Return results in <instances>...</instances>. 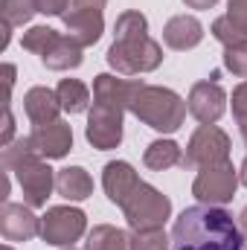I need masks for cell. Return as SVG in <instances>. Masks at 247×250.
Segmentation results:
<instances>
[{
    "label": "cell",
    "mask_w": 247,
    "mask_h": 250,
    "mask_svg": "<svg viewBox=\"0 0 247 250\" xmlns=\"http://www.w3.org/2000/svg\"><path fill=\"white\" fill-rule=\"evenodd\" d=\"M172 250H245V236L224 207L198 204L175 218Z\"/></svg>",
    "instance_id": "obj_1"
},
{
    "label": "cell",
    "mask_w": 247,
    "mask_h": 250,
    "mask_svg": "<svg viewBox=\"0 0 247 250\" xmlns=\"http://www.w3.org/2000/svg\"><path fill=\"white\" fill-rule=\"evenodd\" d=\"M108 64L120 76L154 73L163 64V47L148 35V18L137 9H128L114 23V44L108 47Z\"/></svg>",
    "instance_id": "obj_2"
},
{
    "label": "cell",
    "mask_w": 247,
    "mask_h": 250,
    "mask_svg": "<svg viewBox=\"0 0 247 250\" xmlns=\"http://www.w3.org/2000/svg\"><path fill=\"white\" fill-rule=\"evenodd\" d=\"M0 163L6 172L15 175L18 187L23 192V204L32 209L47 207V198L56 189V172L50 169V163L32 148L29 137H18L9 146H3L0 151Z\"/></svg>",
    "instance_id": "obj_3"
},
{
    "label": "cell",
    "mask_w": 247,
    "mask_h": 250,
    "mask_svg": "<svg viewBox=\"0 0 247 250\" xmlns=\"http://www.w3.org/2000/svg\"><path fill=\"white\" fill-rule=\"evenodd\" d=\"M128 111L140 120L143 125L160 131V134H175L186 120V99H181L172 87H160V84H145L137 79V87L131 93Z\"/></svg>",
    "instance_id": "obj_4"
},
{
    "label": "cell",
    "mask_w": 247,
    "mask_h": 250,
    "mask_svg": "<svg viewBox=\"0 0 247 250\" xmlns=\"http://www.w3.org/2000/svg\"><path fill=\"white\" fill-rule=\"evenodd\" d=\"M131 230H157L172 218V201L151 184H140L123 207Z\"/></svg>",
    "instance_id": "obj_5"
},
{
    "label": "cell",
    "mask_w": 247,
    "mask_h": 250,
    "mask_svg": "<svg viewBox=\"0 0 247 250\" xmlns=\"http://www.w3.org/2000/svg\"><path fill=\"white\" fill-rule=\"evenodd\" d=\"M242 184L239 169L224 160V163H212L198 169L195 181H192V195L198 198V204H209V207H224L236 198V189Z\"/></svg>",
    "instance_id": "obj_6"
},
{
    "label": "cell",
    "mask_w": 247,
    "mask_h": 250,
    "mask_svg": "<svg viewBox=\"0 0 247 250\" xmlns=\"http://www.w3.org/2000/svg\"><path fill=\"white\" fill-rule=\"evenodd\" d=\"M230 137L227 131H221L218 125H201L192 131L189 143L184 151V169H204L212 163H224L230 160Z\"/></svg>",
    "instance_id": "obj_7"
},
{
    "label": "cell",
    "mask_w": 247,
    "mask_h": 250,
    "mask_svg": "<svg viewBox=\"0 0 247 250\" xmlns=\"http://www.w3.org/2000/svg\"><path fill=\"white\" fill-rule=\"evenodd\" d=\"M87 233V215L79 207H47L41 215V239L53 248H73Z\"/></svg>",
    "instance_id": "obj_8"
},
{
    "label": "cell",
    "mask_w": 247,
    "mask_h": 250,
    "mask_svg": "<svg viewBox=\"0 0 247 250\" xmlns=\"http://www.w3.org/2000/svg\"><path fill=\"white\" fill-rule=\"evenodd\" d=\"M123 120L125 111L105 105V102H93V108L87 111V125H84V137L96 151H111L120 148L123 143Z\"/></svg>",
    "instance_id": "obj_9"
},
{
    "label": "cell",
    "mask_w": 247,
    "mask_h": 250,
    "mask_svg": "<svg viewBox=\"0 0 247 250\" xmlns=\"http://www.w3.org/2000/svg\"><path fill=\"white\" fill-rule=\"evenodd\" d=\"M186 105H189V114L201 125H215L227 111V90L212 79L195 82L192 90H189Z\"/></svg>",
    "instance_id": "obj_10"
},
{
    "label": "cell",
    "mask_w": 247,
    "mask_h": 250,
    "mask_svg": "<svg viewBox=\"0 0 247 250\" xmlns=\"http://www.w3.org/2000/svg\"><path fill=\"white\" fill-rule=\"evenodd\" d=\"M0 236L6 242H29L41 236V218L26 204H3L0 207Z\"/></svg>",
    "instance_id": "obj_11"
},
{
    "label": "cell",
    "mask_w": 247,
    "mask_h": 250,
    "mask_svg": "<svg viewBox=\"0 0 247 250\" xmlns=\"http://www.w3.org/2000/svg\"><path fill=\"white\" fill-rule=\"evenodd\" d=\"M29 140H32V148L44 160H62L73 148V128L64 120H56V123H47V125H35L32 134H29Z\"/></svg>",
    "instance_id": "obj_12"
},
{
    "label": "cell",
    "mask_w": 247,
    "mask_h": 250,
    "mask_svg": "<svg viewBox=\"0 0 247 250\" xmlns=\"http://www.w3.org/2000/svg\"><path fill=\"white\" fill-rule=\"evenodd\" d=\"M140 184H143V181H140L137 169H134L128 160H111V163H105V169H102V189H105L108 201L117 204L120 209L125 207V201L134 195V189L140 187Z\"/></svg>",
    "instance_id": "obj_13"
},
{
    "label": "cell",
    "mask_w": 247,
    "mask_h": 250,
    "mask_svg": "<svg viewBox=\"0 0 247 250\" xmlns=\"http://www.w3.org/2000/svg\"><path fill=\"white\" fill-rule=\"evenodd\" d=\"M62 21H64V29H67L64 35H70L82 50L93 47L105 32V18H102L99 9H70Z\"/></svg>",
    "instance_id": "obj_14"
},
{
    "label": "cell",
    "mask_w": 247,
    "mask_h": 250,
    "mask_svg": "<svg viewBox=\"0 0 247 250\" xmlns=\"http://www.w3.org/2000/svg\"><path fill=\"white\" fill-rule=\"evenodd\" d=\"M201 41H204V23L195 15H175L163 26V44L175 53L195 50Z\"/></svg>",
    "instance_id": "obj_15"
},
{
    "label": "cell",
    "mask_w": 247,
    "mask_h": 250,
    "mask_svg": "<svg viewBox=\"0 0 247 250\" xmlns=\"http://www.w3.org/2000/svg\"><path fill=\"white\" fill-rule=\"evenodd\" d=\"M62 102H59V93L44 87V84H35L23 93V114L32 125H47L56 123L59 114H62Z\"/></svg>",
    "instance_id": "obj_16"
},
{
    "label": "cell",
    "mask_w": 247,
    "mask_h": 250,
    "mask_svg": "<svg viewBox=\"0 0 247 250\" xmlns=\"http://www.w3.org/2000/svg\"><path fill=\"white\" fill-rule=\"evenodd\" d=\"M84 56H82V47L70 38V35H62L56 32L53 41L47 44V50L41 53V64L47 70H56V73H64V70H76L82 67Z\"/></svg>",
    "instance_id": "obj_17"
},
{
    "label": "cell",
    "mask_w": 247,
    "mask_h": 250,
    "mask_svg": "<svg viewBox=\"0 0 247 250\" xmlns=\"http://www.w3.org/2000/svg\"><path fill=\"white\" fill-rule=\"evenodd\" d=\"M134 87H137V79H117L114 73H99L93 79V102H105L128 111Z\"/></svg>",
    "instance_id": "obj_18"
},
{
    "label": "cell",
    "mask_w": 247,
    "mask_h": 250,
    "mask_svg": "<svg viewBox=\"0 0 247 250\" xmlns=\"http://www.w3.org/2000/svg\"><path fill=\"white\" fill-rule=\"evenodd\" d=\"M56 192L64 201H87L93 195V178L82 166H64L56 172Z\"/></svg>",
    "instance_id": "obj_19"
},
{
    "label": "cell",
    "mask_w": 247,
    "mask_h": 250,
    "mask_svg": "<svg viewBox=\"0 0 247 250\" xmlns=\"http://www.w3.org/2000/svg\"><path fill=\"white\" fill-rule=\"evenodd\" d=\"M143 163L151 172H166L172 166H184V148L175 140H154L143 151Z\"/></svg>",
    "instance_id": "obj_20"
},
{
    "label": "cell",
    "mask_w": 247,
    "mask_h": 250,
    "mask_svg": "<svg viewBox=\"0 0 247 250\" xmlns=\"http://www.w3.org/2000/svg\"><path fill=\"white\" fill-rule=\"evenodd\" d=\"M84 250H134V236L114 224H96L87 233Z\"/></svg>",
    "instance_id": "obj_21"
},
{
    "label": "cell",
    "mask_w": 247,
    "mask_h": 250,
    "mask_svg": "<svg viewBox=\"0 0 247 250\" xmlns=\"http://www.w3.org/2000/svg\"><path fill=\"white\" fill-rule=\"evenodd\" d=\"M56 93H59L64 114H84L90 105V87L82 79H62Z\"/></svg>",
    "instance_id": "obj_22"
},
{
    "label": "cell",
    "mask_w": 247,
    "mask_h": 250,
    "mask_svg": "<svg viewBox=\"0 0 247 250\" xmlns=\"http://www.w3.org/2000/svg\"><path fill=\"white\" fill-rule=\"evenodd\" d=\"M0 9H3V21H9L12 26L29 23L32 15L38 12L35 9V0H0Z\"/></svg>",
    "instance_id": "obj_23"
},
{
    "label": "cell",
    "mask_w": 247,
    "mask_h": 250,
    "mask_svg": "<svg viewBox=\"0 0 247 250\" xmlns=\"http://www.w3.org/2000/svg\"><path fill=\"white\" fill-rule=\"evenodd\" d=\"M134 250H172V236L163 233V227L157 230H134Z\"/></svg>",
    "instance_id": "obj_24"
},
{
    "label": "cell",
    "mask_w": 247,
    "mask_h": 250,
    "mask_svg": "<svg viewBox=\"0 0 247 250\" xmlns=\"http://www.w3.org/2000/svg\"><path fill=\"white\" fill-rule=\"evenodd\" d=\"M53 35H56L53 26H29V29L23 32V38H21V47H23L26 53H35V56L41 59V53L47 50V44L53 41Z\"/></svg>",
    "instance_id": "obj_25"
},
{
    "label": "cell",
    "mask_w": 247,
    "mask_h": 250,
    "mask_svg": "<svg viewBox=\"0 0 247 250\" xmlns=\"http://www.w3.org/2000/svg\"><path fill=\"white\" fill-rule=\"evenodd\" d=\"M209 32H212V38L218 41V44H224V47H230V44H239V41H247V35L227 18V15H221V18H215L212 21V26H209Z\"/></svg>",
    "instance_id": "obj_26"
},
{
    "label": "cell",
    "mask_w": 247,
    "mask_h": 250,
    "mask_svg": "<svg viewBox=\"0 0 247 250\" xmlns=\"http://www.w3.org/2000/svg\"><path fill=\"white\" fill-rule=\"evenodd\" d=\"M224 70L236 79H247V41L224 47Z\"/></svg>",
    "instance_id": "obj_27"
},
{
    "label": "cell",
    "mask_w": 247,
    "mask_h": 250,
    "mask_svg": "<svg viewBox=\"0 0 247 250\" xmlns=\"http://www.w3.org/2000/svg\"><path fill=\"white\" fill-rule=\"evenodd\" d=\"M230 102H233V117H236L239 128H245V125H247V79L242 82V84H236V87H233Z\"/></svg>",
    "instance_id": "obj_28"
},
{
    "label": "cell",
    "mask_w": 247,
    "mask_h": 250,
    "mask_svg": "<svg viewBox=\"0 0 247 250\" xmlns=\"http://www.w3.org/2000/svg\"><path fill=\"white\" fill-rule=\"evenodd\" d=\"M227 18L247 35V0H227Z\"/></svg>",
    "instance_id": "obj_29"
},
{
    "label": "cell",
    "mask_w": 247,
    "mask_h": 250,
    "mask_svg": "<svg viewBox=\"0 0 247 250\" xmlns=\"http://www.w3.org/2000/svg\"><path fill=\"white\" fill-rule=\"evenodd\" d=\"M35 9L50 18H64L70 9V0H35Z\"/></svg>",
    "instance_id": "obj_30"
},
{
    "label": "cell",
    "mask_w": 247,
    "mask_h": 250,
    "mask_svg": "<svg viewBox=\"0 0 247 250\" xmlns=\"http://www.w3.org/2000/svg\"><path fill=\"white\" fill-rule=\"evenodd\" d=\"M12 140H15V117H12V108L6 105L3 108V137H0V148L9 146Z\"/></svg>",
    "instance_id": "obj_31"
},
{
    "label": "cell",
    "mask_w": 247,
    "mask_h": 250,
    "mask_svg": "<svg viewBox=\"0 0 247 250\" xmlns=\"http://www.w3.org/2000/svg\"><path fill=\"white\" fill-rule=\"evenodd\" d=\"M15 64H3V79H6V105L12 99V87H15Z\"/></svg>",
    "instance_id": "obj_32"
},
{
    "label": "cell",
    "mask_w": 247,
    "mask_h": 250,
    "mask_svg": "<svg viewBox=\"0 0 247 250\" xmlns=\"http://www.w3.org/2000/svg\"><path fill=\"white\" fill-rule=\"evenodd\" d=\"M108 0H70V9H105Z\"/></svg>",
    "instance_id": "obj_33"
},
{
    "label": "cell",
    "mask_w": 247,
    "mask_h": 250,
    "mask_svg": "<svg viewBox=\"0 0 247 250\" xmlns=\"http://www.w3.org/2000/svg\"><path fill=\"white\" fill-rule=\"evenodd\" d=\"M218 0H184V6H189V9H198V12H204V9H212Z\"/></svg>",
    "instance_id": "obj_34"
},
{
    "label": "cell",
    "mask_w": 247,
    "mask_h": 250,
    "mask_svg": "<svg viewBox=\"0 0 247 250\" xmlns=\"http://www.w3.org/2000/svg\"><path fill=\"white\" fill-rule=\"evenodd\" d=\"M239 230H242V236H245V245H247V207L239 212Z\"/></svg>",
    "instance_id": "obj_35"
},
{
    "label": "cell",
    "mask_w": 247,
    "mask_h": 250,
    "mask_svg": "<svg viewBox=\"0 0 247 250\" xmlns=\"http://www.w3.org/2000/svg\"><path fill=\"white\" fill-rule=\"evenodd\" d=\"M239 178H242V184L247 187V157H245V163H242V169H239Z\"/></svg>",
    "instance_id": "obj_36"
},
{
    "label": "cell",
    "mask_w": 247,
    "mask_h": 250,
    "mask_svg": "<svg viewBox=\"0 0 247 250\" xmlns=\"http://www.w3.org/2000/svg\"><path fill=\"white\" fill-rule=\"evenodd\" d=\"M242 140H245V148H247V125L242 128Z\"/></svg>",
    "instance_id": "obj_37"
},
{
    "label": "cell",
    "mask_w": 247,
    "mask_h": 250,
    "mask_svg": "<svg viewBox=\"0 0 247 250\" xmlns=\"http://www.w3.org/2000/svg\"><path fill=\"white\" fill-rule=\"evenodd\" d=\"M0 250H15V248H12V245H3V248H0Z\"/></svg>",
    "instance_id": "obj_38"
},
{
    "label": "cell",
    "mask_w": 247,
    "mask_h": 250,
    "mask_svg": "<svg viewBox=\"0 0 247 250\" xmlns=\"http://www.w3.org/2000/svg\"><path fill=\"white\" fill-rule=\"evenodd\" d=\"M64 250H76V248H64Z\"/></svg>",
    "instance_id": "obj_39"
}]
</instances>
